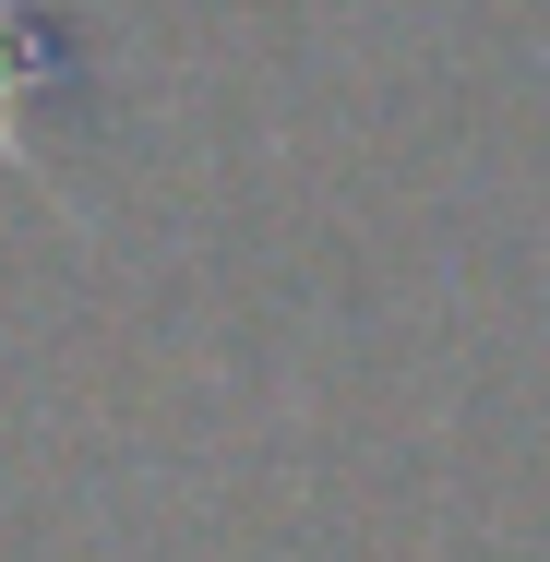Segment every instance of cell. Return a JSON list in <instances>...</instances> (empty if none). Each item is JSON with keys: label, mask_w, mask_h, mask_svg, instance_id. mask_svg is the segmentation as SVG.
<instances>
[{"label": "cell", "mask_w": 550, "mask_h": 562, "mask_svg": "<svg viewBox=\"0 0 550 562\" xmlns=\"http://www.w3.org/2000/svg\"><path fill=\"white\" fill-rule=\"evenodd\" d=\"M72 85H85V48H72L60 0H0V168H24L36 97H72Z\"/></svg>", "instance_id": "obj_1"}]
</instances>
